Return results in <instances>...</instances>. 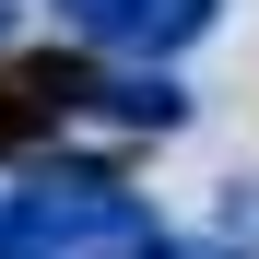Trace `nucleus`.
Segmentation results:
<instances>
[{"instance_id":"nucleus-5","label":"nucleus","mask_w":259,"mask_h":259,"mask_svg":"<svg viewBox=\"0 0 259 259\" xmlns=\"http://www.w3.org/2000/svg\"><path fill=\"white\" fill-rule=\"evenodd\" d=\"M0 48H12V0H0Z\"/></svg>"},{"instance_id":"nucleus-1","label":"nucleus","mask_w":259,"mask_h":259,"mask_svg":"<svg viewBox=\"0 0 259 259\" xmlns=\"http://www.w3.org/2000/svg\"><path fill=\"white\" fill-rule=\"evenodd\" d=\"M59 106H95V118H118V130H189V95H177V71H165V59L82 71V82H59Z\"/></svg>"},{"instance_id":"nucleus-4","label":"nucleus","mask_w":259,"mask_h":259,"mask_svg":"<svg viewBox=\"0 0 259 259\" xmlns=\"http://www.w3.org/2000/svg\"><path fill=\"white\" fill-rule=\"evenodd\" d=\"M224 236H259V189H236V200H224Z\"/></svg>"},{"instance_id":"nucleus-6","label":"nucleus","mask_w":259,"mask_h":259,"mask_svg":"<svg viewBox=\"0 0 259 259\" xmlns=\"http://www.w3.org/2000/svg\"><path fill=\"white\" fill-rule=\"evenodd\" d=\"M177 259H189V247H177Z\"/></svg>"},{"instance_id":"nucleus-3","label":"nucleus","mask_w":259,"mask_h":259,"mask_svg":"<svg viewBox=\"0 0 259 259\" xmlns=\"http://www.w3.org/2000/svg\"><path fill=\"white\" fill-rule=\"evenodd\" d=\"M106 12L118 0H59V24H82V35H106Z\"/></svg>"},{"instance_id":"nucleus-2","label":"nucleus","mask_w":259,"mask_h":259,"mask_svg":"<svg viewBox=\"0 0 259 259\" xmlns=\"http://www.w3.org/2000/svg\"><path fill=\"white\" fill-rule=\"evenodd\" d=\"M212 12H224V0H118L95 48H118V59H177V48L212 35Z\"/></svg>"}]
</instances>
